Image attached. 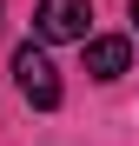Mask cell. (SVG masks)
I'll use <instances>...</instances> for the list:
<instances>
[{"label":"cell","mask_w":139,"mask_h":146,"mask_svg":"<svg viewBox=\"0 0 139 146\" xmlns=\"http://www.w3.org/2000/svg\"><path fill=\"white\" fill-rule=\"evenodd\" d=\"M132 27H139V0H132Z\"/></svg>","instance_id":"obj_4"},{"label":"cell","mask_w":139,"mask_h":146,"mask_svg":"<svg viewBox=\"0 0 139 146\" xmlns=\"http://www.w3.org/2000/svg\"><path fill=\"white\" fill-rule=\"evenodd\" d=\"M86 20H93L86 0H40V7H33V40H40V46L86 40Z\"/></svg>","instance_id":"obj_2"},{"label":"cell","mask_w":139,"mask_h":146,"mask_svg":"<svg viewBox=\"0 0 139 146\" xmlns=\"http://www.w3.org/2000/svg\"><path fill=\"white\" fill-rule=\"evenodd\" d=\"M13 80H20V93H27L40 113L60 106V66L46 60V46H33V40L20 46V53H13Z\"/></svg>","instance_id":"obj_1"},{"label":"cell","mask_w":139,"mask_h":146,"mask_svg":"<svg viewBox=\"0 0 139 146\" xmlns=\"http://www.w3.org/2000/svg\"><path fill=\"white\" fill-rule=\"evenodd\" d=\"M80 46H86V73L93 80H119L132 66V40H119V33H99V40H80Z\"/></svg>","instance_id":"obj_3"}]
</instances>
